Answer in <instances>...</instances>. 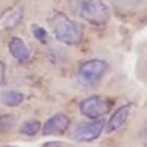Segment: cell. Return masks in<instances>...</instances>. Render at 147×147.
I'll return each mask as SVG.
<instances>
[{
    "mask_svg": "<svg viewBox=\"0 0 147 147\" xmlns=\"http://www.w3.org/2000/svg\"><path fill=\"white\" fill-rule=\"evenodd\" d=\"M50 28L55 38L66 45H77L83 39V26L63 12H55L50 18Z\"/></svg>",
    "mask_w": 147,
    "mask_h": 147,
    "instance_id": "1",
    "label": "cell"
},
{
    "mask_svg": "<svg viewBox=\"0 0 147 147\" xmlns=\"http://www.w3.org/2000/svg\"><path fill=\"white\" fill-rule=\"evenodd\" d=\"M79 15L86 22L100 26L109 22L111 9L103 0H82L79 6Z\"/></svg>",
    "mask_w": 147,
    "mask_h": 147,
    "instance_id": "2",
    "label": "cell"
},
{
    "mask_svg": "<svg viewBox=\"0 0 147 147\" xmlns=\"http://www.w3.org/2000/svg\"><path fill=\"white\" fill-rule=\"evenodd\" d=\"M111 111V100L102 95H93L80 103V114L89 119H98Z\"/></svg>",
    "mask_w": 147,
    "mask_h": 147,
    "instance_id": "3",
    "label": "cell"
},
{
    "mask_svg": "<svg viewBox=\"0 0 147 147\" xmlns=\"http://www.w3.org/2000/svg\"><path fill=\"white\" fill-rule=\"evenodd\" d=\"M108 70V63L105 60L93 58L88 60L79 67V76L85 83H95L98 82L105 71Z\"/></svg>",
    "mask_w": 147,
    "mask_h": 147,
    "instance_id": "4",
    "label": "cell"
},
{
    "mask_svg": "<svg viewBox=\"0 0 147 147\" xmlns=\"http://www.w3.org/2000/svg\"><path fill=\"white\" fill-rule=\"evenodd\" d=\"M103 130H105V119L103 118L92 119L90 122L79 125L74 130V138L80 143H90V141L99 138Z\"/></svg>",
    "mask_w": 147,
    "mask_h": 147,
    "instance_id": "5",
    "label": "cell"
},
{
    "mask_svg": "<svg viewBox=\"0 0 147 147\" xmlns=\"http://www.w3.org/2000/svg\"><path fill=\"white\" fill-rule=\"evenodd\" d=\"M71 119L66 114H55L50 117L42 124V134L44 136H63L70 128Z\"/></svg>",
    "mask_w": 147,
    "mask_h": 147,
    "instance_id": "6",
    "label": "cell"
},
{
    "mask_svg": "<svg viewBox=\"0 0 147 147\" xmlns=\"http://www.w3.org/2000/svg\"><path fill=\"white\" fill-rule=\"evenodd\" d=\"M24 9L20 6H12L6 9L2 15H0V31H9L16 28L20 20L24 19Z\"/></svg>",
    "mask_w": 147,
    "mask_h": 147,
    "instance_id": "7",
    "label": "cell"
},
{
    "mask_svg": "<svg viewBox=\"0 0 147 147\" xmlns=\"http://www.w3.org/2000/svg\"><path fill=\"white\" fill-rule=\"evenodd\" d=\"M131 114V105H121L119 108H117V111L112 112V115L109 117L108 122H105L107 125V133H115L119 128H122L125 122H127L128 117Z\"/></svg>",
    "mask_w": 147,
    "mask_h": 147,
    "instance_id": "8",
    "label": "cell"
},
{
    "mask_svg": "<svg viewBox=\"0 0 147 147\" xmlns=\"http://www.w3.org/2000/svg\"><path fill=\"white\" fill-rule=\"evenodd\" d=\"M9 53L12 54V57L18 61H26L31 55V50L28 47V44L22 38L19 36H12L9 41Z\"/></svg>",
    "mask_w": 147,
    "mask_h": 147,
    "instance_id": "9",
    "label": "cell"
},
{
    "mask_svg": "<svg viewBox=\"0 0 147 147\" xmlns=\"http://www.w3.org/2000/svg\"><path fill=\"white\" fill-rule=\"evenodd\" d=\"M24 99H25L24 93L18 92V90H5L0 95V102H2L5 107H9V108L19 107V105L24 102Z\"/></svg>",
    "mask_w": 147,
    "mask_h": 147,
    "instance_id": "10",
    "label": "cell"
},
{
    "mask_svg": "<svg viewBox=\"0 0 147 147\" xmlns=\"http://www.w3.org/2000/svg\"><path fill=\"white\" fill-rule=\"evenodd\" d=\"M41 127H42V124H41V121L38 119H31V121H26L24 122V125L20 127V133H22L24 136H28V137H34L39 133Z\"/></svg>",
    "mask_w": 147,
    "mask_h": 147,
    "instance_id": "11",
    "label": "cell"
},
{
    "mask_svg": "<svg viewBox=\"0 0 147 147\" xmlns=\"http://www.w3.org/2000/svg\"><path fill=\"white\" fill-rule=\"evenodd\" d=\"M31 31L34 38L41 44H47L48 42V31L39 25H31Z\"/></svg>",
    "mask_w": 147,
    "mask_h": 147,
    "instance_id": "12",
    "label": "cell"
},
{
    "mask_svg": "<svg viewBox=\"0 0 147 147\" xmlns=\"http://www.w3.org/2000/svg\"><path fill=\"white\" fill-rule=\"evenodd\" d=\"M5 77H6V66L3 61H0V85L5 83Z\"/></svg>",
    "mask_w": 147,
    "mask_h": 147,
    "instance_id": "13",
    "label": "cell"
},
{
    "mask_svg": "<svg viewBox=\"0 0 147 147\" xmlns=\"http://www.w3.org/2000/svg\"><path fill=\"white\" fill-rule=\"evenodd\" d=\"M66 144L61 143V141H50V143H45L42 147H64Z\"/></svg>",
    "mask_w": 147,
    "mask_h": 147,
    "instance_id": "14",
    "label": "cell"
},
{
    "mask_svg": "<svg viewBox=\"0 0 147 147\" xmlns=\"http://www.w3.org/2000/svg\"><path fill=\"white\" fill-rule=\"evenodd\" d=\"M5 147H15V146H5Z\"/></svg>",
    "mask_w": 147,
    "mask_h": 147,
    "instance_id": "15",
    "label": "cell"
}]
</instances>
